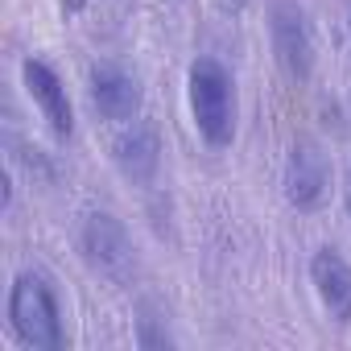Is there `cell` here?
I'll return each mask as SVG.
<instances>
[{"label":"cell","mask_w":351,"mask_h":351,"mask_svg":"<svg viewBox=\"0 0 351 351\" xmlns=\"http://www.w3.org/2000/svg\"><path fill=\"white\" fill-rule=\"evenodd\" d=\"M9 326L34 351H62L66 347L62 310H58L54 285L42 273H21L13 281V289H9Z\"/></svg>","instance_id":"obj_1"},{"label":"cell","mask_w":351,"mask_h":351,"mask_svg":"<svg viewBox=\"0 0 351 351\" xmlns=\"http://www.w3.org/2000/svg\"><path fill=\"white\" fill-rule=\"evenodd\" d=\"M191 112L211 149H228L236 141V83L219 58L191 62Z\"/></svg>","instance_id":"obj_2"},{"label":"cell","mask_w":351,"mask_h":351,"mask_svg":"<svg viewBox=\"0 0 351 351\" xmlns=\"http://www.w3.org/2000/svg\"><path fill=\"white\" fill-rule=\"evenodd\" d=\"M83 252H87V265L112 285H128L136 277V248H132L128 228L116 215H104V211L87 215V223H83Z\"/></svg>","instance_id":"obj_3"},{"label":"cell","mask_w":351,"mask_h":351,"mask_svg":"<svg viewBox=\"0 0 351 351\" xmlns=\"http://www.w3.org/2000/svg\"><path fill=\"white\" fill-rule=\"evenodd\" d=\"M269 34H273V54H277L281 71L293 83H306L314 71V38H310L306 13L298 5H289V0H281L269 13Z\"/></svg>","instance_id":"obj_4"},{"label":"cell","mask_w":351,"mask_h":351,"mask_svg":"<svg viewBox=\"0 0 351 351\" xmlns=\"http://www.w3.org/2000/svg\"><path fill=\"white\" fill-rule=\"evenodd\" d=\"M326 191H330V161H326V153L314 141H298L289 149V161H285V199H289V207L314 211V207H322Z\"/></svg>","instance_id":"obj_5"},{"label":"cell","mask_w":351,"mask_h":351,"mask_svg":"<svg viewBox=\"0 0 351 351\" xmlns=\"http://www.w3.org/2000/svg\"><path fill=\"white\" fill-rule=\"evenodd\" d=\"M21 79H25L29 99L42 108L50 132H54L58 141H66V136L75 132V112H71V95H66L62 79H58L42 58H25V62H21Z\"/></svg>","instance_id":"obj_6"},{"label":"cell","mask_w":351,"mask_h":351,"mask_svg":"<svg viewBox=\"0 0 351 351\" xmlns=\"http://www.w3.org/2000/svg\"><path fill=\"white\" fill-rule=\"evenodd\" d=\"M91 108L104 120H132L141 112V87L120 66H95L91 71Z\"/></svg>","instance_id":"obj_7"},{"label":"cell","mask_w":351,"mask_h":351,"mask_svg":"<svg viewBox=\"0 0 351 351\" xmlns=\"http://www.w3.org/2000/svg\"><path fill=\"white\" fill-rule=\"evenodd\" d=\"M310 281L335 322H351V265L335 248H318L310 261Z\"/></svg>","instance_id":"obj_8"},{"label":"cell","mask_w":351,"mask_h":351,"mask_svg":"<svg viewBox=\"0 0 351 351\" xmlns=\"http://www.w3.org/2000/svg\"><path fill=\"white\" fill-rule=\"evenodd\" d=\"M112 153H116V165L124 169V178H132V182H153V173H157V165H161V141H157V128H149V124H132L116 145H112Z\"/></svg>","instance_id":"obj_9"},{"label":"cell","mask_w":351,"mask_h":351,"mask_svg":"<svg viewBox=\"0 0 351 351\" xmlns=\"http://www.w3.org/2000/svg\"><path fill=\"white\" fill-rule=\"evenodd\" d=\"M343 203H347V215H351V173L343 178Z\"/></svg>","instance_id":"obj_10"},{"label":"cell","mask_w":351,"mask_h":351,"mask_svg":"<svg viewBox=\"0 0 351 351\" xmlns=\"http://www.w3.org/2000/svg\"><path fill=\"white\" fill-rule=\"evenodd\" d=\"M62 9H66V13H79V9H83V0H62Z\"/></svg>","instance_id":"obj_11"}]
</instances>
